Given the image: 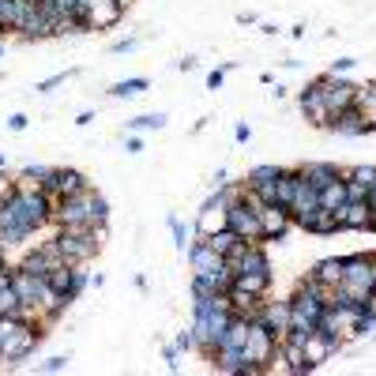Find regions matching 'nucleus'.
Instances as JSON below:
<instances>
[{
  "label": "nucleus",
  "mask_w": 376,
  "mask_h": 376,
  "mask_svg": "<svg viewBox=\"0 0 376 376\" xmlns=\"http://www.w3.org/2000/svg\"><path fill=\"white\" fill-rule=\"evenodd\" d=\"M53 223L61 230H72V226H102L109 223V203L102 192H94L91 184L83 188L80 196H68L53 207Z\"/></svg>",
  "instance_id": "f257e3e1"
},
{
  "label": "nucleus",
  "mask_w": 376,
  "mask_h": 376,
  "mask_svg": "<svg viewBox=\"0 0 376 376\" xmlns=\"http://www.w3.org/2000/svg\"><path fill=\"white\" fill-rule=\"evenodd\" d=\"M46 339V331H38L30 320H19V316H4L0 320V369H15L23 358L35 353V346Z\"/></svg>",
  "instance_id": "f03ea898"
},
{
  "label": "nucleus",
  "mask_w": 376,
  "mask_h": 376,
  "mask_svg": "<svg viewBox=\"0 0 376 376\" xmlns=\"http://www.w3.org/2000/svg\"><path fill=\"white\" fill-rule=\"evenodd\" d=\"M342 282L339 290L350 297V301H365L372 290H376V256L369 252H350V256H342Z\"/></svg>",
  "instance_id": "7ed1b4c3"
},
{
  "label": "nucleus",
  "mask_w": 376,
  "mask_h": 376,
  "mask_svg": "<svg viewBox=\"0 0 376 376\" xmlns=\"http://www.w3.org/2000/svg\"><path fill=\"white\" fill-rule=\"evenodd\" d=\"M275 350H279L275 331H268V324H260V320H252V324H249V339H245V346H241V358H245V372H241V376L268 372L271 361H275Z\"/></svg>",
  "instance_id": "20e7f679"
},
{
  "label": "nucleus",
  "mask_w": 376,
  "mask_h": 376,
  "mask_svg": "<svg viewBox=\"0 0 376 376\" xmlns=\"http://www.w3.org/2000/svg\"><path fill=\"white\" fill-rule=\"evenodd\" d=\"M106 237H109L106 223L102 226H72V230H61V234H57L68 263H91L98 252H102Z\"/></svg>",
  "instance_id": "39448f33"
},
{
  "label": "nucleus",
  "mask_w": 376,
  "mask_h": 376,
  "mask_svg": "<svg viewBox=\"0 0 376 376\" xmlns=\"http://www.w3.org/2000/svg\"><path fill=\"white\" fill-rule=\"evenodd\" d=\"M226 226L234 230L241 241H263V226H260V211L252 207L245 196H237V200H230L226 207Z\"/></svg>",
  "instance_id": "423d86ee"
},
{
  "label": "nucleus",
  "mask_w": 376,
  "mask_h": 376,
  "mask_svg": "<svg viewBox=\"0 0 376 376\" xmlns=\"http://www.w3.org/2000/svg\"><path fill=\"white\" fill-rule=\"evenodd\" d=\"M316 83H320V91H324V102H327V113H331V117H339L342 109L353 106V94H358V87L346 83V80H339L335 72L316 75Z\"/></svg>",
  "instance_id": "0eeeda50"
},
{
  "label": "nucleus",
  "mask_w": 376,
  "mask_h": 376,
  "mask_svg": "<svg viewBox=\"0 0 376 376\" xmlns=\"http://www.w3.org/2000/svg\"><path fill=\"white\" fill-rule=\"evenodd\" d=\"M252 207H256V203H252ZM256 211H260L263 241H282L286 230H290V223H294V215L286 211V207H279V203H260Z\"/></svg>",
  "instance_id": "6e6552de"
},
{
  "label": "nucleus",
  "mask_w": 376,
  "mask_h": 376,
  "mask_svg": "<svg viewBox=\"0 0 376 376\" xmlns=\"http://www.w3.org/2000/svg\"><path fill=\"white\" fill-rule=\"evenodd\" d=\"M120 15H125V0H94L87 8V30H106L120 23Z\"/></svg>",
  "instance_id": "1a4fd4ad"
},
{
  "label": "nucleus",
  "mask_w": 376,
  "mask_h": 376,
  "mask_svg": "<svg viewBox=\"0 0 376 376\" xmlns=\"http://www.w3.org/2000/svg\"><path fill=\"white\" fill-rule=\"evenodd\" d=\"M297 102H301V109H305V117L313 120L316 128H327L331 125V113H327V102H324V91H320V83L313 80L301 91V98H297Z\"/></svg>",
  "instance_id": "9d476101"
},
{
  "label": "nucleus",
  "mask_w": 376,
  "mask_h": 376,
  "mask_svg": "<svg viewBox=\"0 0 376 376\" xmlns=\"http://www.w3.org/2000/svg\"><path fill=\"white\" fill-rule=\"evenodd\" d=\"M184 256H188V263H192V271H200V275H211V271H223L226 268V256H218L207 241H192Z\"/></svg>",
  "instance_id": "9b49d317"
},
{
  "label": "nucleus",
  "mask_w": 376,
  "mask_h": 376,
  "mask_svg": "<svg viewBox=\"0 0 376 376\" xmlns=\"http://www.w3.org/2000/svg\"><path fill=\"white\" fill-rule=\"evenodd\" d=\"M12 286H15V294L23 297V305L38 308L42 290L49 286V279H38V275H30V271H23V268H12Z\"/></svg>",
  "instance_id": "f8f14e48"
},
{
  "label": "nucleus",
  "mask_w": 376,
  "mask_h": 376,
  "mask_svg": "<svg viewBox=\"0 0 376 376\" xmlns=\"http://www.w3.org/2000/svg\"><path fill=\"white\" fill-rule=\"evenodd\" d=\"M301 230H308V234H320V237H327V234H339V215L335 211H327V207H316L313 215H301V218H294Z\"/></svg>",
  "instance_id": "ddd939ff"
},
{
  "label": "nucleus",
  "mask_w": 376,
  "mask_h": 376,
  "mask_svg": "<svg viewBox=\"0 0 376 376\" xmlns=\"http://www.w3.org/2000/svg\"><path fill=\"white\" fill-rule=\"evenodd\" d=\"M260 324H268V331H275V339H282L286 331H290V305L286 301H263Z\"/></svg>",
  "instance_id": "4468645a"
},
{
  "label": "nucleus",
  "mask_w": 376,
  "mask_h": 376,
  "mask_svg": "<svg viewBox=\"0 0 376 376\" xmlns=\"http://www.w3.org/2000/svg\"><path fill=\"white\" fill-rule=\"evenodd\" d=\"M339 350H342V342H339V339H327L324 331H313V335L305 339V358L313 361L316 369L331 358V353H339Z\"/></svg>",
  "instance_id": "2eb2a0df"
},
{
  "label": "nucleus",
  "mask_w": 376,
  "mask_h": 376,
  "mask_svg": "<svg viewBox=\"0 0 376 376\" xmlns=\"http://www.w3.org/2000/svg\"><path fill=\"white\" fill-rule=\"evenodd\" d=\"M297 170H301V177H305V181L313 184V188H316V192H320V188H327L331 181H339V177H342V170H339L335 162H301Z\"/></svg>",
  "instance_id": "dca6fc26"
},
{
  "label": "nucleus",
  "mask_w": 376,
  "mask_h": 376,
  "mask_svg": "<svg viewBox=\"0 0 376 376\" xmlns=\"http://www.w3.org/2000/svg\"><path fill=\"white\" fill-rule=\"evenodd\" d=\"M331 132H339V136H369V125H365V117H361V109H342L339 117H331Z\"/></svg>",
  "instance_id": "f3484780"
},
{
  "label": "nucleus",
  "mask_w": 376,
  "mask_h": 376,
  "mask_svg": "<svg viewBox=\"0 0 376 376\" xmlns=\"http://www.w3.org/2000/svg\"><path fill=\"white\" fill-rule=\"evenodd\" d=\"M35 313H38V308L23 305V297L15 294V286H4V290H0V320H4V316H19V320H30V324H35Z\"/></svg>",
  "instance_id": "a211bd4d"
},
{
  "label": "nucleus",
  "mask_w": 376,
  "mask_h": 376,
  "mask_svg": "<svg viewBox=\"0 0 376 376\" xmlns=\"http://www.w3.org/2000/svg\"><path fill=\"white\" fill-rule=\"evenodd\" d=\"M316 207H320V192L301 177V184H297V196H294V203H290V215L301 218V215H313Z\"/></svg>",
  "instance_id": "6ab92c4d"
},
{
  "label": "nucleus",
  "mask_w": 376,
  "mask_h": 376,
  "mask_svg": "<svg viewBox=\"0 0 376 376\" xmlns=\"http://www.w3.org/2000/svg\"><path fill=\"white\" fill-rule=\"evenodd\" d=\"M369 223H372L369 203H346L339 211V226L342 230H369Z\"/></svg>",
  "instance_id": "aec40b11"
},
{
  "label": "nucleus",
  "mask_w": 376,
  "mask_h": 376,
  "mask_svg": "<svg viewBox=\"0 0 376 376\" xmlns=\"http://www.w3.org/2000/svg\"><path fill=\"white\" fill-rule=\"evenodd\" d=\"M342 271H346V268H342V256H327V260H320L308 275H313L320 286H339L342 282Z\"/></svg>",
  "instance_id": "412c9836"
},
{
  "label": "nucleus",
  "mask_w": 376,
  "mask_h": 376,
  "mask_svg": "<svg viewBox=\"0 0 376 376\" xmlns=\"http://www.w3.org/2000/svg\"><path fill=\"white\" fill-rule=\"evenodd\" d=\"M353 109H361L369 132H376V87H358V94H353Z\"/></svg>",
  "instance_id": "4be33fe9"
},
{
  "label": "nucleus",
  "mask_w": 376,
  "mask_h": 376,
  "mask_svg": "<svg viewBox=\"0 0 376 376\" xmlns=\"http://www.w3.org/2000/svg\"><path fill=\"white\" fill-rule=\"evenodd\" d=\"M320 207H327V211H335V215L346 207V184H342V177L331 181L327 188H320Z\"/></svg>",
  "instance_id": "5701e85b"
},
{
  "label": "nucleus",
  "mask_w": 376,
  "mask_h": 376,
  "mask_svg": "<svg viewBox=\"0 0 376 376\" xmlns=\"http://www.w3.org/2000/svg\"><path fill=\"white\" fill-rule=\"evenodd\" d=\"M279 173H282V165H256V170H249L245 177V188H263V184H271V181H279Z\"/></svg>",
  "instance_id": "b1692460"
},
{
  "label": "nucleus",
  "mask_w": 376,
  "mask_h": 376,
  "mask_svg": "<svg viewBox=\"0 0 376 376\" xmlns=\"http://www.w3.org/2000/svg\"><path fill=\"white\" fill-rule=\"evenodd\" d=\"M200 241H207V245H211V249L218 252V256H226V252H230V249H234V245H237V241H241V237H237V234H234V230H230V226H226V230H215V234H207V237H200Z\"/></svg>",
  "instance_id": "393cba45"
},
{
  "label": "nucleus",
  "mask_w": 376,
  "mask_h": 376,
  "mask_svg": "<svg viewBox=\"0 0 376 376\" xmlns=\"http://www.w3.org/2000/svg\"><path fill=\"white\" fill-rule=\"evenodd\" d=\"M234 282H237V286H245L249 294H260V297L271 290V275H252V271H241Z\"/></svg>",
  "instance_id": "a878e982"
},
{
  "label": "nucleus",
  "mask_w": 376,
  "mask_h": 376,
  "mask_svg": "<svg viewBox=\"0 0 376 376\" xmlns=\"http://www.w3.org/2000/svg\"><path fill=\"white\" fill-rule=\"evenodd\" d=\"M147 87H151V83L143 80V75H136V80H120V83L109 87V98H132V94H143Z\"/></svg>",
  "instance_id": "bb28decb"
},
{
  "label": "nucleus",
  "mask_w": 376,
  "mask_h": 376,
  "mask_svg": "<svg viewBox=\"0 0 376 376\" xmlns=\"http://www.w3.org/2000/svg\"><path fill=\"white\" fill-rule=\"evenodd\" d=\"M165 128V113H143L128 120V132H162Z\"/></svg>",
  "instance_id": "cd10ccee"
},
{
  "label": "nucleus",
  "mask_w": 376,
  "mask_h": 376,
  "mask_svg": "<svg viewBox=\"0 0 376 376\" xmlns=\"http://www.w3.org/2000/svg\"><path fill=\"white\" fill-rule=\"evenodd\" d=\"M19 268H23V271H30V275H38V279H49V260L46 256H42V249H35V252H27V256H23V263H19Z\"/></svg>",
  "instance_id": "c85d7f7f"
},
{
  "label": "nucleus",
  "mask_w": 376,
  "mask_h": 376,
  "mask_svg": "<svg viewBox=\"0 0 376 376\" xmlns=\"http://www.w3.org/2000/svg\"><path fill=\"white\" fill-rule=\"evenodd\" d=\"M87 286H91V275H87V263H72V275H68V297L75 301Z\"/></svg>",
  "instance_id": "c756f323"
},
{
  "label": "nucleus",
  "mask_w": 376,
  "mask_h": 376,
  "mask_svg": "<svg viewBox=\"0 0 376 376\" xmlns=\"http://www.w3.org/2000/svg\"><path fill=\"white\" fill-rule=\"evenodd\" d=\"M49 170H53V165H27V170L19 173L15 184H19V188H38V184L49 177Z\"/></svg>",
  "instance_id": "7c9ffc66"
},
{
  "label": "nucleus",
  "mask_w": 376,
  "mask_h": 376,
  "mask_svg": "<svg viewBox=\"0 0 376 376\" xmlns=\"http://www.w3.org/2000/svg\"><path fill=\"white\" fill-rule=\"evenodd\" d=\"M342 177H350V181L372 188L376 184V165H350V170H342Z\"/></svg>",
  "instance_id": "2f4dec72"
},
{
  "label": "nucleus",
  "mask_w": 376,
  "mask_h": 376,
  "mask_svg": "<svg viewBox=\"0 0 376 376\" xmlns=\"http://www.w3.org/2000/svg\"><path fill=\"white\" fill-rule=\"evenodd\" d=\"M170 234H173V245H177V252H188V230H184V223L177 215H170Z\"/></svg>",
  "instance_id": "473e14b6"
},
{
  "label": "nucleus",
  "mask_w": 376,
  "mask_h": 376,
  "mask_svg": "<svg viewBox=\"0 0 376 376\" xmlns=\"http://www.w3.org/2000/svg\"><path fill=\"white\" fill-rule=\"evenodd\" d=\"M342 184H346V203H369V188L350 181V177H342Z\"/></svg>",
  "instance_id": "72a5a7b5"
},
{
  "label": "nucleus",
  "mask_w": 376,
  "mask_h": 376,
  "mask_svg": "<svg viewBox=\"0 0 376 376\" xmlns=\"http://www.w3.org/2000/svg\"><path fill=\"white\" fill-rule=\"evenodd\" d=\"M68 275H72V263H64V268H57L49 275V286H53V290H61V294H68Z\"/></svg>",
  "instance_id": "f704fd0d"
},
{
  "label": "nucleus",
  "mask_w": 376,
  "mask_h": 376,
  "mask_svg": "<svg viewBox=\"0 0 376 376\" xmlns=\"http://www.w3.org/2000/svg\"><path fill=\"white\" fill-rule=\"evenodd\" d=\"M68 75H75V72H57V75H49V80H42V83L35 87V91H38V94H49V91H53V87L68 83Z\"/></svg>",
  "instance_id": "c9c22d12"
},
{
  "label": "nucleus",
  "mask_w": 376,
  "mask_h": 376,
  "mask_svg": "<svg viewBox=\"0 0 376 376\" xmlns=\"http://www.w3.org/2000/svg\"><path fill=\"white\" fill-rule=\"evenodd\" d=\"M173 346L177 350H196V335H192V327H184V331H177V339H173Z\"/></svg>",
  "instance_id": "e433bc0d"
},
{
  "label": "nucleus",
  "mask_w": 376,
  "mask_h": 376,
  "mask_svg": "<svg viewBox=\"0 0 376 376\" xmlns=\"http://www.w3.org/2000/svg\"><path fill=\"white\" fill-rule=\"evenodd\" d=\"M234 68V64H223V68H215V72H207V91H218L223 87V80H226V72Z\"/></svg>",
  "instance_id": "4c0bfd02"
},
{
  "label": "nucleus",
  "mask_w": 376,
  "mask_h": 376,
  "mask_svg": "<svg viewBox=\"0 0 376 376\" xmlns=\"http://www.w3.org/2000/svg\"><path fill=\"white\" fill-rule=\"evenodd\" d=\"M162 358H165V365H170V372L181 369V350L177 346H162Z\"/></svg>",
  "instance_id": "58836bf2"
},
{
  "label": "nucleus",
  "mask_w": 376,
  "mask_h": 376,
  "mask_svg": "<svg viewBox=\"0 0 376 376\" xmlns=\"http://www.w3.org/2000/svg\"><path fill=\"white\" fill-rule=\"evenodd\" d=\"M42 369H46V372H64V369H68V358H64V353H57V358H49L46 365H42Z\"/></svg>",
  "instance_id": "ea45409f"
},
{
  "label": "nucleus",
  "mask_w": 376,
  "mask_h": 376,
  "mask_svg": "<svg viewBox=\"0 0 376 376\" xmlns=\"http://www.w3.org/2000/svg\"><path fill=\"white\" fill-rule=\"evenodd\" d=\"M27 125H30L27 113H12V117H8V128H12V132H23Z\"/></svg>",
  "instance_id": "a19ab883"
},
{
  "label": "nucleus",
  "mask_w": 376,
  "mask_h": 376,
  "mask_svg": "<svg viewBox=\"0 0 376 376\" xmlns=\"http://www.w3.org/2000/svg\"><path fill=\"white\" fill-rule=\"evenodd\" d=\"M136 46H139L136 38H120V42H113V53H132Z\"/></svg>",
  "instance_id": "79ce46f5"
},
{
  "label": "nucleus",
  "mask_w": 376,
  "mask_h": 376,
  "mask_svg": "<svg viewBox=\"0 0 376 376\" xmlns=\"http://www.w3.org/2000/svg\"><path fill=\"white\" fill-rule=\"evenodd\" d=\"M353 64H358V61H353V57H339L335 64H331V72H335V75H339V72H350V68H353Z\"/></svg>",
  "instance_id": "37998d69"
},
{
  "label": "nucleus",
  "mask_w": 376,
  "mask_h": 376,
  "mask_svg": "<svg viewBox=\"0 0 376 376\" xmlns=\"http://www.w3.org/2000/svg\"><path fill=\"white\" fill-rule=\"evenodd\" d=\"M125 151H128V154H139V151H143V139L136 136V132H132V136H128V143H125Z\"/></svg>",
  "instance_id": "c03bdc74"
},
{
  "label": "nucleus",
  "mask_w": 376,
  "mask_h": 376,
  "mask_svg": "<svg viewBox=\"0 0 376 376\" xmlns=\"http://www.w3.org/2000/svg\"><path fill=\"white\" fill-rule=\"evenodd\" d=\"M234 139H237V143H249V139H252V128H249V125H237V128H234Z\"/></svg>",
  "instance_id": "a18cd8bd"
},
{
  "label": "nucleus",
  "mask_w": 376,
  "mask_h": 376,
  "mask_svg": "<svg viewBox=\"0 0 376 376\" xmlns=\"http://www.w3.org/2000/svg\"><path fill=\"white\" fill-rule=\"evenodd\" d=\"M177 68H181V72H196V57H184L181 64H177Z\"/></svg>",
  "instance_id": "49530a36"
},
{
  "label": "nucleus",
  "mask_w": 376,
  "mask_h": 376,
  "mask_svg": "<svg viewBox=\"0 0 376 376\" xmlns=\"http://www.w3.org/2000/svg\"><path fill=\"white\" fill-rule=\"evenodd\" d=\"M365 308H369V316H376V290H372L369 297H365Z\"/></svg>",
  "instance_id": "de8ad7c7"
},
{
  "label": "nucleus",
  "mask_w": 376,
  "mask_h": 376,
  "mask_svg": "<svg viewBox=\"0 0 376 376\" xmlns=\"http://www.w3.org/2000/svg\"><path fill=\"white\" fill-rule=\"evenodd\" d=\"M91 120H94V113H91V109H87V113H80V117H75V125L83 128V125H91Z\"/></svg>",
  "instance_id": "09e8293b"
},
{
  "label": "nucleus",
  "mask_w": 376,
  "mask_h": 376,
  "mask_svg": "<svg viewBox=\"0 0 376 376\" xmlns=\"http://www.w3.org/2000/svg\"><path fill=\"white\" fill-rule=\"evenodd\" d=\"M369 211H376V184L369 188Z\"/></svg>",
  "instance_id": "8fccbe9b"
},
{
  "label": "nucleus",
  "mask_w": 376,
  "mask_h": 376,
  "mask_svg": "<svg viewBox=\"0 0 376 376\" xmlns=\"http://www.w3.org/2000/svg\"><path fill=\"white\" fill-rule=\"evenodd\" d=\"M0 268H8V256H4V249H0Z\"/></svg>",
  "instance_id": "3c124183"
},
{
  "label": "nucleus",
  "mask_w": 376,
  "mask_h": 376,
  "mask_svg": "<svg viewBox=\"0 0 376 376\" xmlns=\"http://www.w3.org/2000/svg\"><path fill=\"white\" fill-rule=\"evenodd\" d=\"M369 230H376V211H372V223H369Z\"/></svg>",
  "instance_id": "603ef678"
},
{
  "label": "nucleus",
  "mask_w": 376,
  "mask_h": 376,
  "mask_svg": "<svg viewBox=\"0 0 376 376\" xmlns=\"http://www.w3.org/2000/svg\"><path fill=\"white\" fill-rule=\"evenodd\" d=\"M4 162H8V158H4V154H0V170H4Z\"/></svg>",
  "instance_id": "864d4df0"
},
{
  "label": "nucleus",
  "mask_w": 376,
  "mask_h": 376,
  "mask_svg": "<svg viewBox=\"0 0 376 376\" xmlns=\"http://www.w3.org/2000/svg\"><path fill=\"white\" fill-rule=\"evenodd\" d=\"M0 57H4V46H0Z\"/></svg>",
  "instance_id": "5fc2aeb1"
},
{
  "label": "nucleus",
  "mask_w": 376,
  "mask_h": 376,
  "mask_svg": "<svg viewBox=\"0 0 376 376\" xmlns=\"http://www.w3.org/2000/svg\"><path fill=\"white\" fill-rule=\"evenodd\" d=\"M0 35H4V27H0Z\"/></svg>",
  "instance_id": "6e6d98bb"
}]
</instances>
